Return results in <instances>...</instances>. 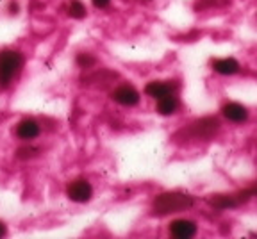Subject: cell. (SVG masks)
<instances>
[{"mask_svg":"<svg viewBox=\"0 0 257 239\" xmlns=\"http://www.w3.org/2000/svg\"><path fill=\"white\" fill-rule=\"evenodd\" d=\"M177 109H179V98L173 95V91L165 96H161V98H157V112H159V114L172 116L177 112Z\"/></svg>","mask_w":257,"mask_h":239,"instance_id":"cell-9","label":"cell"},{"mask_svg":"<svg viewBox=\"0 0 257 239\" xmlns=\"http://www.w3.org/2000/svg\"><path fill=\"white\" fill-rule=\"evenodd\" d=\"M170 234L177 239H191L197 234V223L191 219H175L170 223Z\"/></svg>","mask_w":257,"mask_h":239,"instance_id":"cell-6","label":"cell"},{"mask_svg":"<svg viewBox=\"0 0 257 239\" xmlns=\"http://www.w3.org/2000/svg\"><path fill=\"white\" fill-rule=\"evenodd\" d=\"M221 114L229 120V122L243 124V122H246V118H248V109H246L245 105L237 104V102H230V104H225L223 107H221Z\"/></svg>","mask_w":257,"mask_h":239,"instance_id":"cell-8","label":"cell"},{"mask_svg":"<svg viewBox=\"0 0 257 239\" xmlns=\"http://www.w3.org/2000/svg\"><path fill=\"white\" fill-rule=\"evenodd\" d=\"M6 232H8V227H6L4 221H0V237H2V235H6Z\"/></svg>","mask_w":257,"mask_h":239,"instance_id":"cell-19","label":"cell"},{"mask_svg":"<svg viewBox=\"0 0 257 239\" xmlns=\"http://www.w3.org/2000/svg\"><path fill=\"white\" fill-rule=\"evenodd\" d=\"M40 132H41L40 124H38L36 120H32V118L22 120L20 124L16 125V136H18L20 140H24V141L34 140V138H38V136H40Z\"/></svg>","mask_w":257,"mask_h":239,"instance_id":"cell-7","label":"cell"},{"mask_svg":"<svg viewBox=\"0 0 257 239\" xmlns=\"http://www.w3.org/2000/svg\"><path fill=\"white\" fill-rule=\"evenodd\" d=\"M145 93L149 96H152L154 100L161 98V96L168 95V93H172V86L166 82H157V80H154V82L147 84V88H145Z\"/></svg>","mask_w":257,"mask_h":239,"instance_id":"cell-11","label":"cell"},{"mask_svg":"<svg viewBox=\"0 0 257 239\" xmlns=\"http://www.w3.org/2000/svg\"><path fill=\"white\" fill-rule=\"evenodd\" d=\"M22 64H24V57L16 50H4L0 54V88H8L22 70Z\"/></svg>","mask_w":257,"mask_h":239,"instance_id":"cell-2","label":"cell"},{"mask_svg":"<svg viewBox=\"0 0 257 239\" xmlns=\"http://www.w3.org/2000/svg\"><path fill=\"white\" fill-rule=\"evenodd\" d=\"M193 196L186 195V193H163V195L156 196L152 203V211L156 216H166L172 212H182L186 209L193 207Z\"/></svg>","mask_w":257,"mask_h":239,"instance_id":"cell-1","label":"cell"},{"mask_svg":"<svg viewBox=\"0 0 257 239\" xmlns=\"http://www.w3.org/2000/svg\"><path fill=\"white\" fill-rule=\"evenodd\" d=\"M112 100L120 105H125V107H133V105L140 104V93L133 88V86H120L112 91Z\"/></svg>","mask_w":257,"mask_h":239,"instance_id":"cell-5","label":"cell"},{"mask_svg":"<svg viewBox=\"0 0 257 239\" xmlns=\"http://www.w3.org/2000/svg\"><path fill=\"white\" fill-rule=\"evenodd\" d=\"M77 64H79L80 68H89L95 64V57L89 56V54H79V56H77Z\"/></svg>","mask_w":257,"mask_h":239,"instance_id":"cell-15","label":"cell"},{"mask_svg":"<svg viewBox=\"0 0 257 239\" xmlns=\"http://www.w3.org/2000/svg\"><path fill=\"white\" fill-rule=\"evenodd\" d=\"M68 15L75 20H82L86 16V6L80 0H72L68 6Z\"/></svg>","mask_w":257,"mask_h":239,"instance_id":"cell-13","label":"cell"},{"mask_svg":"<svg viewBox=\"0 0 257 239\" xmlns=\"http://www.w3.org/2000/svg\"><path fill=\"white\" fill-rule=\"evenodd\" d=\"M229 0H198L197 2V9H204V8H220V6H225Z\"/></svg>","mask_w":257,"mask_h":239,"instance_id":"cell-14","label":"cell"},{"mask_svg":"<svg viewBox=\"0 0 257 239\" xmlns=\"http://www.w3.org/2000/svg\"><path fill=\"white\" fill-rule=\"evenodd\" d=\"M9 13H11V15H16V13H18V4L11 2V4H9Z\"/></svg>","mask_w":257,"mask_h":239,"instance_id":"cell-18","label":"cell"},{"mask_svg":"<svg viewBox=\"0 0 257 239\" xmlns=\"http://www.w3.org/2000/svg\"><path fill=\"white\" fill-rule=\"evenodd\" d=\"M209 202L216 209H230L237 205L236 196H232V195H214V198H211Z\"/></svg>","mask_w":257,"mask_h":239,"instance_id":"cell-12","label":"cell"},{"mask_svg":"<svg viewBox=\"0 0 257 239\" xmlns=\"http://www.w3.org/2000/svg\"><path fill=\"white\" fill-rule=\"evenodd\" d=\"M214 72L220 73V75H236L241 70L239 63L232 57H225V59H216L213 63Z\"/></svg>","mask_w":257,"mask_h":239,"instance_id":"cell-10","label":"cell"},{"mask_svg":"<svg viewBox=\"0 0 257 239\" xmlns=\"http://www.w3.org/2000/svg\"><path fill=\"white\" fill-rule=\"evenodd\" d=\"M109 2H111V0H93V6L98 9H104L109 6Z\"/></svg>","mask_w":257,"mask_h":239,"instance_id":"cell-17","label":"cell"},{"mask_svg":"<svg viewBox=\"0 0 257 239\" xmlns=\"http://www.w3.org/2000/svg\"><path fill=\"white\" fill-rule=\"evenodd\" d=\"M220 127V122L216 118H202L195 124H191V127L188 129L191 132V136L195 140H209L214 132Z\"/></svg>","mask_w":257,"mask_h":239,"instance_id":"cell-4","label":"cell"},{"mask_svg":"<svg viewBox=\"0 0 257 239\" xmlns=\"http://www.w3.org/2000/svg\"><path fill=\"white\" fill-rule=\"evenodd\" d=\"M38 154V148H32V147H25L18 150V157L20 159H29V157H34Z\"/></svg>","mask_w":257,"mask_h":239,"instance_id":"cell-16","label":"cell"},{"mask_svg":"<svg viewBox=\"0 0 257 239\" xmlns=\"http://www.w3.org/2000/svg\"><path fill=\"white\" fill-rule=\"evenodd\" d=\"M66 195H68V198L72 200V202L86 203L93 198V187L88 180L77 179L68 184V187H66Z\"/></svg>","mask_w":257,"mask_h":239,"instance_id":"cell-3","label":"cell"}]
</instances>
